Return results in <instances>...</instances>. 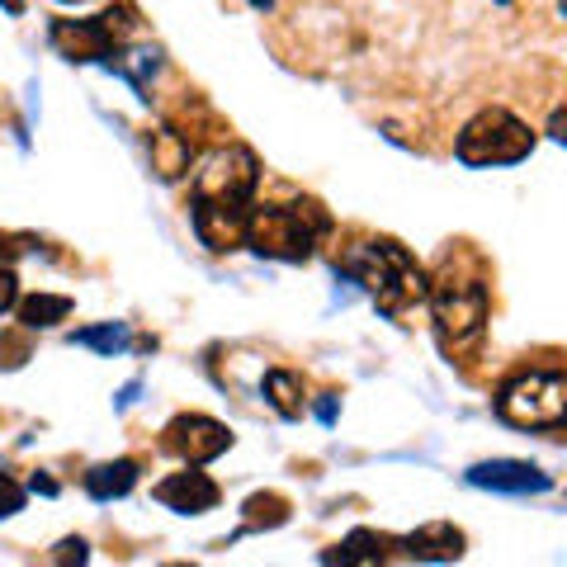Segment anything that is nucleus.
Returning <instances> with one entry per match:
<instances>
[{
  "label": "nucleus",
  "instance_id": "nucleus-20",
  "mask_svg": "<svg viewBox=\"0 0 567 567\" xmlns=\"http://www.w3.org/2000/svg\"><path fill=\"white\" fill-rule=\"evenodd\" d=\"M14 511H24V487L14 483V477L0 473V520L14 516Z\"/></svg>",
  "mask_w": 567,
  "mask_h": 567
},
{
  "label": "nucleus",
  "instance_id": "nucleus-25",
  "mask_svg": "<svg viewBox=\"0 0 567 567\" xmlns=\"http://www.w3.org/2000/svg\"><path fill=\"white\" fill-rule=\"evenodd\" d=\"M29 487H33V492H43V496H58V483H52V477H43V473H33V477H29Z\"/></svg>",
  "mask_w": 567,
  "mask_h": 567
},
{
  "label": "nucleus",
  "instance_id": "nucleus-9",
  "mask_svg": "<svg viewBox=\"0 0 567 567\" xmlns=\"http://www.w3.org/2000/svg\"><path fill=\"white\" fill-rule=\"evenodd\" d=\"M246 223H251V204L194 199V233H199L208 251H237V246H246Z\"/></svg>",
  "mask_w": 567,
  "mask_h": 567
},
{
  "label": "nucleus",
  "instance_id": "nucleus-29",
  "mask_svg": "<svg viewBox=\"0 0 567 567\" xmlns=\"http://www.w3.org/2000/svg\"><path fill=\"white\" fill-rule=\"evenodd\" d=\"M62 6H81V0H62Z\"/></svg>",
  "mask_w": 567,
  "mask_h": 567
},
{
  "label": "nucleus",
  "instance_id": "nucleus-15",
  "mask_svg": "<svg viewBox=\"0 0 567 567\" xmlns=\"http://www.w3.org/2000/svg\"><path fill=\"white\" fill-rule=\"evenodd\" d=\"M265 398H270V406L284 421L303 416V379L289 374V369H270V374H265Z\"/></svg>",
  "mask_w": 567,
  "mask_h": 567
},
{
  "label": "nucleus",
  "instance_id": "nucleus-5",
  "mask_svg": "<svg viewBox=\"0 0 567 567\" xmlns=\"http://www.w3.org/2000/svg\"><path fill=\"white\" fill-rule=\"evenodd\" d=\"M529 152H535V133L511 110H496V104L473 114L454 142V156L464 166H516Z\"/></svg>",
  "mask_w": 567,
  "mask_h": 567
},
{
  "label": "nucleus",
  "instance_id": "nucleus-12",
  "mask_svg": "<svg viewBox=\"0 0 567 567\" xmlns=\"http://www.w3.org/2000/svg\"><path fill=\"white\" fill-rule=\"evenodd\" d=\"M464 529L450 525V520H431V525H421L416 535H406L402 539V554L406 558H416V563H454V558H464Z\"/></svg>",
  "mask_w": 567,
  "mask_h": 567
},
{
  "label": "nucleus",
  "instance_id": "nucleus-26",
  "mask_svg": "<svg viewBox=\"0 0 567 567\" xmlns=\"http://www.w3.org/2000/svg\"><path fill=\"white\" fill-rule=\"evenodd\" d=\"M137 402V383H128V388H123V393L114 398V406H118V412H123V406H133Z\"/></svg>",
  "mask_w": 567,
  "mask_h": 567
},
{
  "label": "nucleus",
  "instance_id": "nucleus-14",
  "mask_svg": "<svg viewBox=\"0 0 567 567\" xmlns=\"http://www.w3.org/2000/svg\"><path fill=\"white\" fill-rule=\"evenodd\" d=\"M189 162H194V147L185 133H175V128L152 133V166L162 181H175L181 171H189Z\"/></svg>",
  "mask_w": 567,
  "mask_h": 567
},
{
  "label": "nucleus",
  "instance_id": "nucleus-6",
  "mask_svg": "<svg viewBox=\"0 0 567 567\" xmlns=\"http://www.w3.org/2000/svg\"><path fill=\"white\" fill-rule=\"evenodd\" d=\"M133 10H104L95 20H58L52 24V48L62 52L66 62H104L118 66V52L133 39Z\"/></svg>",
  "mask_w": 567,
  "mask_h": 567
},
{
  "label": "nucleus",
  "instance_id": "nucleus-23",
  "mask_svg": "<svg viewBox=\"0 0 567 567\" xmlns=\"http://www.w3.org/2000/svg\"><path fill=\"white\" fill-rule=\"evenodd\" d=\"M312 412H317V421H322V425H331V421H336V412H341V398H336V393H322V398H317Z\"/></svg>",
  "mask_w": 567,
  "mask_h": 567
},
{
  "label": "nucleus",
  "instance_id": "nucleus-1",
  "mask_svg": "<svg viewBox=\"0 0 567 567\" xmlns=\"http://www.w3.org/2000/svg\"><path fill=\"white\" fill-rule=\"evenodd\" d=\"M336 279H354L360 289L374 298L383 317H406L416 303L431 298V279L416 265V256L402 241H354L350 251L336 260Z\"/></svg>",
  "mask_w": 567,
  "mask_h": 567
},
{
  "label": "nucleus",
  "instance_id": "nucleus-17",
  "mask_svg": "<svg viewBox=\"0 0 567 567\" xmlns=\"http://www.w3.org/2000/svg\"><path fill=\"white\" fill-rule=\"evenodd\" d=\"M383 548H388V539H379L374 529H354V535H350L346 544L327 548L322 563H383V558H388Z\"/></svg>",
  "mask_w": 567,
  "mask_h": 567
},
{
  "label": "nucleus",
  "instance_id": "nucleus-8",
  "mask_svg": "<svg viewBox=\"0 0 567 567\" xmlns=\"http://www.w3.org/2000/svg\"><path fill=\"white\" fill-rule=\"evenodd\" d=\"M162 445L175 458H185V464H213L218 454L233 450V431H227L223 421L204 416V412H185L162 431Z\"/></svg>",
  "mask_w": 567,
  "mask_h": 567
},
{
  "label": "nucleus",
  "instance_id": "nucleus-13",
  "mask_svg": "<svg viewBox=\"0 0 567 567\" xmlns=\"http://www.w3.org/2000/svg\"><path fill=\"white\" fill-rule=\"evenodd\" d=\"M137 487V464L133 458H114V464H95L85 473V492L95 496V502H118V496H128Z\"/></svg>",
  "mask_w": 567,
  "mask_h": 567
},
{
  "label": "nucleus",
  "instance_id": "nucleus-4",
  "mask_svg": "<svg viewBox=\"0 0 567 567\" xmlns=\"http://www.w3.org/2000/svg\"><path fill=\"white\" fill-rule=\"evenodd\" d=\"M496 416L520 431H548L567 421V369H525L496 393Z\"/></svg>",
  "mask_w": 567,
  "mask_h": 567
},
{
  "label": "nucleus",
  "instance_id": "nucleus-16",
  "mask_svg": "<svg viewBox=\"0 0 567 567\" xmlns=\"http://www.w3.org/2000/svg\"><path fill=\"white\" fill-rule=\"evenodd\" d=\"M71 317V298L66 293H33L20 303V322L29 331H48V327H58Z\"/></svg>",
  "mask_w": 567,
  "mask_h": 567
},
{
  "label": "nucleus",
  "instance_id": "nucleus-27",
  "mask_svg": "<svg viewBox=\"0 0 567 567\" xmlns=\"http://www.w3.org/2000/svg\"><path fill=\"white\" fill-rule=\"evenodd\" d=\"M0 6H6L10 14H20V10H24V0H0Z\"/></svg>",
  "mask_w": 567,
  "mask_h": 567
},
{
  "label": "nucleus",
  "instance_id": "nucleus-2",
  "mask_svg": "<svg viewBox=\"0 0 567 567\" xmlns=\"http://www.w3.org/2000/svg\"><path fill=\"white\" fill-rule=\"evenodd\" d=\"M331 218L317 204L298 199V204H270V208H251V223H246V246L265 260H289L303 265L312 260L317 241L327 237Z\"/></svg>",
  "mask_w": 567,
  "mask_h": 567
},
{
  "label": "nucleus",
  "instance_id": "nucleus-19",
  "mask_svg": "<svg viewBox=\"0 0 567 567\" xmlns=\"http://www.w3.org/2000/svg\"><path fill=\"white\" fill-rule=\"evenodd\" d=\"M284 520H289V502L275 496V492H260V496L246 502V525L237 529V535H251V529H275Z\"/></svg>",
  "mask_w": 567,
  "mask_h": 567
},
{
  "label": "nucleus",
  "instance_id": "nucleus-18",
  "mask_svg": "<svg viewBox=\"0 0 567 567\" xmlns=\"http://www.w3.org/2000/svg\"><path fill=\"white\" fill-rule=\"evenodd\" d=\"M71 346H85V350H100V354H123L133 346V331L123 322H100V327H81L76 336H71Z\"/></svg>",
  "mask_w": 567,
  "mask_h": 567
},
{
  "label": "nucleus",
  "instance_id": "nucleus-3",
  "mask_svg": "<svg viewBox=\"0 0 567 567\" xmlns=\"http://www.w3.org/2000/svg\"><path fill=\"white\" fill-rule=\"evenodd\" d=\"M431 308H435L440 341H445V350H464V346L483 341L487 312H492V298H487L483 275H458L454 260H450L445 275L431 284Z\"/></svg>",
  "mask_w": 567,
  "mask_h": 567
},
{
  "label": "nucleus",
  "instance_id": "nucleus-21",
  "mask_svg": "<svg viewBox=\"0 0 567 567\" xmlns=\"http://www.w3.org/2000/svg\"><path fill=\"white\" fill-rule=\"evenodd\" d=\"M14 303H20V279H14L10 265H0V317H6Z\"/></svg>",
  "mask_w": 567,
  "mask_h": 567
},
{
  "label": "nucleus",
  "instance_id": "nucleus-24",
  "mask_svg": "<svg viewBox=\"0 0 567 567\" xmlns=\"http://www.w3.org/2000/svg\"><path fill=\"white\" fill-rule=\"evenodd\" d=\"M24 246H14V237H6L0 233V265H14V256H20Z\"/></svg>",
  "mask_w": 567,
  "mask_h": 567
},
{
  "label": "nucleus",
  "instance_id": "nucleus-7",
  "mask_svg": "<svg viewBox=\"0 0 567 567\" xmlns=\"http://www.w3.org/2000/svg\"><path fill=\"white\" fill-rule=\"evenodd\" d=\"M256 185H260V162L241 142L218 147L194 171V199H208V204H251Z\"/></svg>",
  "mask_w": 567,
  "mask_h": 567
},
{
  "label": "nucleus",
  "instance_id": "nucleus-11",
  "mask_svg": "<svg viewBox=\"0 0 567 567\" xmlns=\"http://www.w3.org/2000/svg\"><path fill=\"white\" fill-rule=\"evenodd\" d=\"M152 496L175 516H204V511L218 506V483L208 473H199V464H185V473H171L166 483H156Z\"/></svg>",
  "mask_w": 567,
  "mask_h": 567
},
{
  "label": "nucleus",
  "instance_id": "nucleus-10",
  "mask_svg": "<svg viewBox=\"0 0 567 567\" xmlns=\"http://www.w3.org/2000/svg\"><path fill=\"white\" fill-rule=\"evenodd\" d=\"M468 483L483 487V492H506V496H535V492H548L554 477L544 468L525 464V458H487V464H473L468 468Z\"/></svg>",
  "mask_w": 567,
  "mask_h": 567
},
{
  "label": "nucleus",
  "instance_id": "nucleus-22",
  "mask_svg": "<svg viewBox=\"0 0 567 567\" xmlns=\"http://www.w3.org/2000/svg\"><path fill=\"white\" fill-rule=\"evenodd\" d=\"M91 558V548H85V539H62L58 554H52V563H85Z\"/></svg>",
  "mask_w": 567,
  "mask_h": 567
},
{
  "label": "nucleus",
  "instance_id": "nucleus-28",
  "mask_svg": "<svg viewBox=\"0 0 567 567\" xmlns=\"http://www.w3.org/2000/svg\"><path fill=\"white\" fill-rule=\"evenodd\" d=\"M251 6H256V10H270V6H275V0H251Z\"/></svg>",
  "mask_w": 567,
  "mask_h": 567
},
{
  "label": "nucleus",
  "instance_id": "nucleus-30",
  "mask_svg": "<svg viewBox=\"0 0 567 567\" xmlns=\"http://www.w3.org/2000/svg\"><path fill=\"white\" fill-rule=\"evenodd\" d=\"M558 6H563V14H567V0H558Z\"/></svg>",
  "mask_w": 567,
  "mask_h": 567
}]
</instances>
